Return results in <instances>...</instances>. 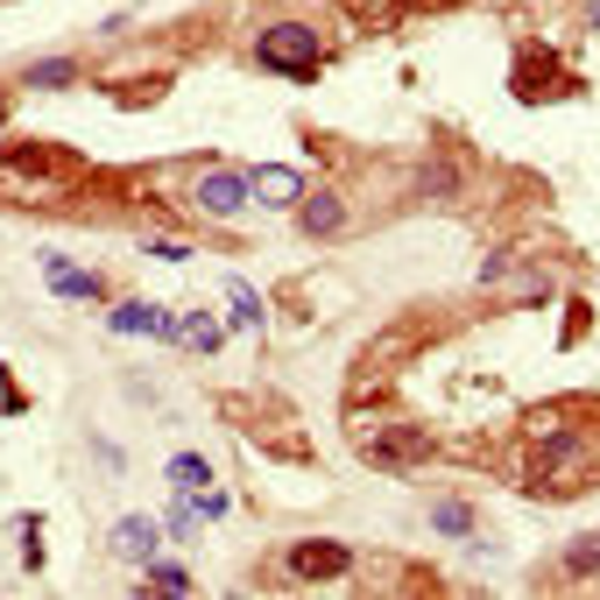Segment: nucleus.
Returning a JSON list of instances; mask_svg holds the SVG:
<instances>
[{
	"label": "nucleus",
	"instance_id": "nucleus-17",
	"mask_svg": "<svg viewBox=\"0 0 600 600\" xmlns=\"http://www.w3.org/2000/svg\"><path fill=\"white\" fill-rule=\"evenodd\" d=\"M149 587H156V593H191V572L184 566H170V558H149Z\"/></svg>",
	"mask_w": 600,
	"mask_h": 600
},
{
	"label": "nucleus",
	"instance_id": "nucleus-6",
	"mask_svg": "<svg viewBox=\"0 0 600 600\" xmlns=\"http://www.w3.org/2000/svg\"><path fill=\"white\" fill-rule=\"evenodd\" d=\"M156 551H163V522L156 516H121L113 522V558H121V566H149Z\"/></svg>",
	"mask_w": 600,
	"mask_h": 600
},
{
	"label": "nucleus",
	"instance_id": "nucleus-7",
	"mask_svg": "<svg viewBox=\"0 0 600 600\" xmlns=\"http://www.w3.org/2000/svg\"><path fill=\"white\" fill-rule=\"evenodd\" d=\"M360 452L375 459V467H417V459L431 452V438H424V431H410V424H389L382 438H360Z\"/></svg>",
	"mask_w": 600,
	"mask_h": 600
},
{
	"label": "nucleus",
	"instance_id": "nucleus-21",
	"mask_svg": "<svg viewBox=\"0 0 600 600\" xmlns=\"http://www.w3.org/2000/svg\"><path fill=\"white\" fill-rule=\"evenodd\" d=\"M593 29H600V0H593Z\"/></svg>",
	"mask_w": 600,
	"mask_h": 600
},
{
	"label": "nucleus",
	"instance_id": "nucleus-4",
	"mask_svg": "<svg viewBox=\"0 0 600 600\" xmlns=\"http://www.w3.org/2000/svg\"><path fill=\"white\" fill-rule=\"evenodd\" d=\"M247 199L268 205V212H289L304 199V170H289V163H262V170H247Z\"/></svg>",
	"mask_w": 600,
	"mask_h": 600
},
{
	"label": "nucleus",
	"instance_id": "nucleus-11",
	"mask_svg": "<svg viewBox=\"0 0 600 600\" xmlns=\"http://www.w3.org/2000/svg\"><path fill=\"white\" fill-rule=\"evenodd\" d=\"M22 85H35V92H64V85H79V64H71V57H35V64L22 71Z\"/></svg>",
	"mask_w": 600,
	"mask_h": 600
},
{
	"label": "nucleus",
	"instance_id": "nucleus-3",
	"mask_svg": "<svg viewBox=\"0 0 600 600\" xmlns=\"http://www.w3.org/2000/svg\"><path fill=\"white\" fill-rule=\"evenodd\" d=\"M191 205H199L205 220H234V212H247V170H205V177L191 184Z\"/></svg>",
	"mask_w": 600,
	"mask_h": 600
},
{
	"label": "nucleus",
	"instance_id": "nucleus-20",
	"mask_svg": "<svg viewBox=\"0 0 600 600\" xmlns=\"http://www.w3.org/2000/svg\"><path fill=\"white\" fill-rule=\"evenodd\" d=\"M0 128H8V100H0Z\"/></svg>",
	"mask_w": 600,
	"mask_h": 600
},
{
	"label": "nucleus",
	"instance_id": "nucleus-19",
	"mask_svg": "<svg viewBox=\"0 0 600 600\" xmlns=\"http://www.w3.org/2000/svg\"><path fill=\"white\" fill-rule=\"evenodd\" d=\"M149 255H156V262H191V247L184 241H149Z\"/></svg>",
	"mask_w": 600,
	"mask_h": 600
},
{
	"label": "nucleus",
	"instance_id": "nucleus-16",
	"mask_svg": "<svg viewBox=\"0 0 600 600\" xmlns=\"http://www.w3.org/2000/svg\"><path fill=\"white\" fill-rule=\"evenodd\" d=\"M163 530L177 537V545H191V537H199V501L177 495V501H170V516H163Z\"/></svg>",
	"mask_w": 600,
	"mask_h": 600
},
{
	"label": "nucleus",
	"instance_id": "nucleus-12",
	"mask_svg": "<svg viewBox=\"0 0 600 600\" xmlns=\"http://www.w3.org/2000/svg\"><path fill=\"white\" fill-rule=\"evenodd\" d=\"M226 318H234L241 333H262V297H255V283L226 276Z\"/></svg>",
	"mask_w": 600,
	"mask_h": 600
},
{
	"label": "nucleus",
	"instance_id": "nucleus-2",
	"mask_svg": "<svg viewBox=\"0 0 600 600\" xmlns=\"http://www.w3.org/2000/svg\"><path fill=\"white\" fill-rule=\"evenodd\" d=\"M354 572V551L339 537H304V545L283 551V579H304V587H325V579Z\"/></svg>",
	"mask_w": 600,
	"mask_h": 600
},
{
	"label": "nucleus",
	"instance_id": "nucleus-14",
	"mask_svg": "<svg viewBox=\"0 0 600 600\" xmlns=\"http://www.w3.org/2000/svg\"><path fill=\"white\" fill-rule=\"evenodd\" d=\"M431 530L438 537H474V509L459 495H445V501H431Z\"/></svg>",
	"mask_w": 600,
	"mask_h": 600
},
{
	"label": "nucleus",
	"instance_id": "nucleus-15",
	"mask_svg": "<svg viewBox=\"0 0 600 600\" xmlns=\"http://www.w3.org/2000/svg\"><path fill=\"white\" fill-rule=\"evenodd\" d=\"M566 579H593L600 572V530H587V537H572L566 545V566H558Z\"/></svg>",
	"mask_w": 600,
	"mask_h": 600
},
{
	"label": "nucleus",
	"instance_id": "nucleus-9",
	"mask_svg": "<svg viewBox=\"0 0 600 600\" xmlns=\"http://www.w3.org/2000/svg\"><path fill=\"white\" fill-rule=\"evenodd\" d=\"M297 226L312 241H333L339 226H346V205H339V191H312V199H297Z\"/></svg>",
	"mask_w": 600,
	"mask_h": 600
},
{
	"label": "nucleus",
	"instance_id": "nucleus-1",
	"mask_svg": "<svg viewBox=\"0 0 600 600\" xmlns=\"http://www.w3.org/2000/svg\"><path fill=\"white\" fill-rule=\"evenodd\" d=\"M318 57H325V43H318L312 22H268V29L255 35V64L283 71V79H312Z\"/></svg>",
	"mask_w": 600,
	"mask_h": 600
},
{
	"label": "nucleus",
	"instance_id": "nucleus-5",
	"mask_svg": "<svg viewBox=\"0 0 600 600\" xmlns=\"http://www.w3.org/2000/svg\"><path fill=\"white\" fill-rule=\"evenodd\" d=\"M113 333H128V339H163V346H177V318L156 312V304H142V297H128V304H113Z\"/></svg>",
	"mask_w": 600,
	"mask_h": 600
},
{
	"label": "nucleus",
	"instance_id": "nucleus-10",
	"mask_svg": "<svg viewBox=\"0 0 600 600\" xmlns=\"http://www.w3.org/2000/svg\"><path fill=\"white\" fill-rule=\"evenodd\" d=\"M177 346H191V354H220V346H226V333H220V318L184 312V318H177Z\"/></svg>",
	"mask_w": 600,
	"mask_h": 600
},
{
	"label": "nucleus",
	"instance_id": "nucleus-13",
	"mask_svg": "<svg viewBox=\"0 0 600 600\" xmlns=\"http://www.w3.org/2000/svg\"><path fill=\"white\" fill-rule=\"evenodd\" d=\"M170 488L177 495H199V488H212V467L199 452H170Z\"/></svg>",
	"mask_w": 600,
	"mask_h": 600
},
{
	"label": "nucleus",
	"instance_id": "nucleus-18",
	"mask_svg": "<svg viewBox=\"0 0 600 600\" xmlns=\"http://www.w3.org/2000/svg\"><path fill=\"white\" fill-rule=\"evenodd\" d=\"M191 501H199V516H226V509H234V501H226L220 488H199V495H191Z\"/></svg>",
	"mask_w": 600,
	"mask_h": 600
},
{
	"label": "nucleus",
	"instance_id": "nucleus-8",
	"mask_svg": "<svg viewBox=\"0 0 600 600\" xmlns=\"http://www.w3.org/2000/svg\"><path fill=\"white\" fill-rule=\"evenodd\" d=\"M43 283L57 289V297H79V304H92V297H106V283L92 276V268H79V262H64V255H43Z\"/></svg>",
	"mask_w": 600,
	"mask_h": 600
}]
</instances>
